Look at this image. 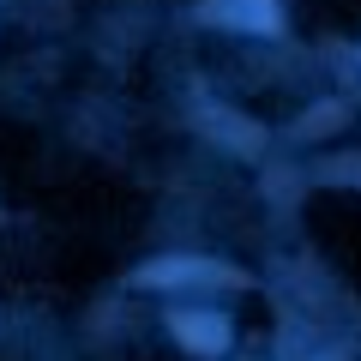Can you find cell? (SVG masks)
<instances>
[{"label": "cell", "instance_id": "6da1fadb", "mask_svg": "<svg viewBox=\"0 0 361 361\" xmlns=\"http://www.w3.org/2000/svg\"><path fill=\"white\" fill-rule=\"evenodd\" d=\"M199 18L229 30H277V0H205Z\"/></svg>", "mask_w": 361, "mask_h": 361}, {"label": "cell", "instance_id": "7a4b0ae2", "mask_svg": "<svg viewBox=\"0 0 361 361\" xmlns=\"http://www.w3.org/2000/svg\"><path fill=\"white\" fill-rule=\"evenodd\" d=\"M175 337L187 349H223L229 343V325L217 313H175Z\"/></svg>", "mask_w": 361, "mask_h": 361}, {"label": "cell", "instance_id": "3957f363", "mask_svg": "<svg viewBox=\"0 0 361 361\" xmlns=\"http://www.w3.org/2000/svg\"><path fill=\"white\" fill-rule=\"evenodd\" d=\"M205 127L217 133L223 145H235V151H259V127H247V121H241V115H229V109H211Z\"/></svg>", "mask_w": 361, "mask_h": 361}, {"label": "cell", "instance_id": "277c9868", "mask_svg": "<svg viewBox=\"0 0 361 361\" xmlns=\"http://www.w3.org/2000/svg\"><path fill=\"white\" fill-rule=\"evenodd\" d=\"M187 277H211L199 259H163V265L139 271V283H187Z\"/></svg>", "mask_w": 361, "mask_h": 361}, {"label": "cell", "instance_id": "5b68a950", "mask_svg": "<svg viewBox=\"0 0 361 361\" xmlns=\"http://www.w3.org/2000/svg\"><path fill=\"white\" fill-rule=\"evenodd\" d=\"M325 169H331L337 180H343V175H349V180H361V157H349V163H325Z\"/></svg>", "mask_w": 361, "mask_h": 361}]
</instances>
